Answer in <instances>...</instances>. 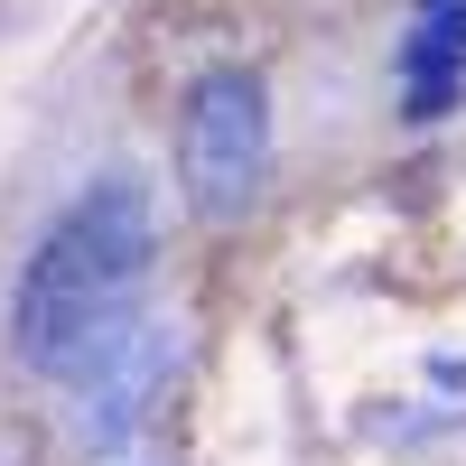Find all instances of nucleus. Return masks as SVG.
Returning a JSON list of instances; mask_svg holds the SVG:
<instances>
[{
  "instance_id": "f257e3e1",
  "label": "nucleus",
  "mask_w": 466,
  "mask_h": 466,
  "mask_svg": "<svg viewBox=\"0 0 466 466\" xmlns=\"http://www.w3.org/2000/svg\"><path fill=\"white\" fill-rule=\"evenodd\" d=\"M149 270H159V215L131 168L85 177L47 215V233L28 243L10 280V345L37 382H75L112 336L140 318Z\"/></svg>"
},
{
  "instance_id": "f03ea898",
  "label": "nucleus",
  "mask_w": 466,
  "mask_h": 466,
  "mask_svg": "<svg viewBox=\"0 0 466 466\" xmlns=\"http://www.w3.org/2000/svg\"><path fill=\"white\" fill-rule=\"evenodd\" d=\"M270 177V85L252 66H206L177 103V187L206 224H243Z\"/></svg>"
},
{
  "instance_id": "7ed1b4c3",
  "label": "nucleus",
  "mask_w": 466,
  "mask_h": 466,
  "mask_svg": "<svg viewBox=\"0 0 466 466\" xmlns=\"http://www.w3.org/2000/svg\"><path fill=\"white\" fill-rule=\"evenodd\" d=\"M177 355H187V327L177 318H140L103 345V355L66 382V410H75V448H122V439H140V420L168 401V382H177Z\"/></svg>"
},
{
  "instance_id": "20e7f679",
  "label": "nucleus",
  "mask_w": 466,
  "mask_h": 466,
  "mask_svg": "<svg viewBox=\"0 0 466 466\" xmlns=\"http://www.w3.org/2000/svg\"><path fill=\"white\" fill-rule=\"evenodd\" d=\"M466 94V0H420L401 28V122H448Z\"/></svg>"
}]
</instances>
